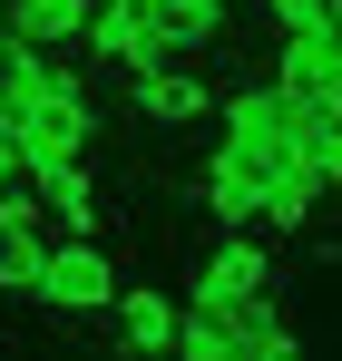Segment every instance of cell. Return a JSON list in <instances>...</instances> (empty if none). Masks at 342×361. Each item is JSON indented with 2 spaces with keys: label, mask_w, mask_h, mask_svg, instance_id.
Wrapping results in <instances>:
<instances>
[{
  "label": "cell",
  "mask_w": 342,
  "mask_h": 361,
  "mask_svg": "<svg viewBox=\"0 0 342 361\" xmlns=\"http://www.w3.org/2000/svg\"><path fill=\"white\" fill-rule=\"evenodd\" d=\"M40 302H49L59 322H98L117 312V264L98 235H59L49 244V274H40Z\"/></svg>",
  "instance_id": "1"
},
{
  "label": "cell",
  "mask_w": 342,
  "mask_h": 361,
  "mask_svg": "<svg viewBox=\"0 0 342 361\" xmlns=\"http://www.w3.org/2000/svg\"><path fill=\"white\" fill-rule=\"evenodd\" d=\"M10 137H20V157H88L98 147V108L78 88V68H59V88H40L30 108H10Z\"/></svg>",
  "instance_id": "2"
},
{
  "label": "cell",
  "mask_w": 342,
  "mask_h": 361,
  "mask_svg": "<svg viewBox=\"0 0 342 361\" xmlns=\"http://www.w3.org/2000/svg\"><path fill=\"white\" fill-rule=\"evenodd\" d=\"M284 157V147H274ZM264 147H244V137H225L216 157H206V185H196V205L225 225V235H244V225H264V166H274Z\"/></svg>",
  "instance_id": "3"
},
{
  "label": "cell",
  "mask_w": 342,
  "mask_h": 361,
  "mask_svg": "<svg viewBox=\"0 0 342 361\" xmlns=\"http://www.w3.org/2000/svg\"><path fill=\"white\" fill-rule=\"evenodd\" d=\"M274 78H284L293 98H323V108H342V0L323 10V30H293V39H284Z\"/></svg>",
  "instance_id": "4"
},
{
  "label": "cell",
  "mask_w": 342,
  "mask_h": 361,
  "mask_svg": "<svg viewBox=\"0 0 342 361\" xmlns=\"http://www.w3.org/2000/svg\"><path fill=\"white\" fill-rule=\"evenodd\" d=\"M264 283H274V254H264V244H244V235H225V244H206V254H196L186 302H216V312H225V302L264 293Z\"/></svg>",
  "instance_id": "5"
},
{
  "label": "cell",
  "mask_w": 342,
  "mask_h": 361,
  "mask_svg": "<svg viewBox=\"0 0 342 361\" xmlns=\"http://www.w3.org/2000/svg\"><path fill=\"white\" fill-rule=\"evenodd\" d=\"M30 185H40L49 225H69V235H98V176H88V157H30Z\"/></svg>",
  "instance_id": "6"
},
{
  "label": "cell",
  "mask_w": 342,
  "mask_h": 361,
  "mask_svg": "<svg viewBox=\"0 0 342 361\" xmlns=\"http://www.w3.org/2000/svg\"><path fill=\"white\" fill-rule=\"evenodd\" d=\"M137 118H157V127H186V118H216V88L196 78V68H176V59H157V68H137Z\"/></svg>",
  "instance_id": "7"
},
{
  "label": "cell",
  "mask_w": 342,
  "mask_h": 361,
  "mask_svg": "<svg viewBox=\"0 0 342 361\" xmlns=\"http://www.w3.org/2000/svg\"><path fill=\"white\" fill-rule=\"evenodd\" d=\"M313 205H323V166H313L303 147H284V157L264 166V225H274V235H303Z\"/></svg>",
  "instance_id": "8"
},
{
  "label": "cell",
  "mask_w": 342,
  "mask_h": 361,
  "mask_svg": "<svg viewBox=\"0 0 342 361\" xmlns=\"http://www.w3.org/2000/svg\"><path fill=\"white\" fill-rule=\"evenodd\" d=\"M225 312H235V361H293V352H303V332L284 322L274 283H264V293H244V302H225Z\"/></svg>",
  "instance_id": "9"
},
{
  "label": "cell",
  "mask_w": 342,
  "mask_h": 361,
  "mask_svg": "<svg viewBox=\"0 0 342 361\" xmlns=\"http://www.w3.org/2000/svg\"><path fill=\"white\" fill-rule=\"evenodd\" d=\"M176 312L186 302L157 293V283H117V342L127 352H176Z\"/></svg>",
  "instance_id": "10"
},
{
  "label": "cell",
  "mask_w": 342,
  "mask_h": 361,
  "mask_svg": "<svg viewBox=\"0 0 342 361\" xmlns=\"http://www.w3.org/2000/svg\"><path fill=\"white\" fill-rule=\"evenodd\" d=\"M0 30L10 39H40V49H69L88 30V0H0Z\"/></svg>",
  "instance_id": "11"
},
{
  "label": "cell",
  "mask_w": 342,
  "mask_h": 361,
  "mask_svg": "<svg viewBox=\"0 0 342 361\" xmlns=\"http://www.w3.org/2000/svg\"><path fill=\"white\" fill-rule=\"evenodd\" d=\"M40 88H59V59L40 39H10V30H0V108H30Z\"/></svg>",
  "instance_id": "12"
},
{
  "label": "cell",
  "mask_w": 342,
  "mask_h": 361,
  "mask_svg": "<svg viewBox=\"0 0 342 361\" xmlns=\"http://www.w3.org/2000/svg\"><path fill=\"white\" fill-rule=\"evenodd\" d=\"M157 10V30H167V49L186 59V49H206V39H225V10L235 0H147Z\"/></svg>",
  "instance_id": "13"
},
{
  "label": "cell",
  "mask_w": 342,
  "mask_h": 361,
  "mask_svg": "<svg viewBox=\"0 0 342 361\" xmlns=\"http://www.w3.org/2000/svg\"><path fill=\"white\" fill-rule=\"evenodd\" d=\"M40 274H49V225H40V235H0V293L40 302Z\"/></svg>",
  "instance_id": "14"
},
{
  "label": "cell",
  "mask_w": 342,
  "mask_h": 361,
  "mask_svg": "<svg viewBox=\"0 0 342 361\" xmlns=\"http://www.w3.org/2000/svg\"><path fill=\"white\" fill-rule=\"evenodd\" d=\"M176 352H186V361H235V312L186 302V312H176Z\"/></svg>",
  "instance_id": "15"
},
{
  "label": "cell",
  "mask_w": 342,
  "mask_h": 361,
  "mask_svg": "<svg viewBox=\"0 0 342 361\" xmlns=\"http://www.w3.org/2000/svg\"><path fill=\"white\" fill-rule=\"evenodd\" d=\"M40 225H49L40 185H30V176H10V185H0V235H40Z\"/></svg>",
  "instance_id": "16"
},
{
  "label": "cell",
  "mask_w": 342,
  "mask_h": 361,
  "mask_svg": "<svg viewBox=\"0 0 342 361\" xmlns=\"http://www.w3.org/2000/svg\"><path fill=\"white\" fill-rule=\"evenodd\" d=\"M264 20H274V39H293V30H323V10L333 0H254Z\"/></svg>",
  "instance_id": "17"
},
{
  "label": "cell",
  "mask_w": 342,
  "mask_h": 361,
  "mask_svg": "<svg viewBox=\"0 0 342 361\" xmlns=\"http://www.w3.org/2000/svg\"><path fill=\"white\" fill-rule=\"evenodd\" d=\"M313 166H323V185H342V127L323 137V147H313Z\"/></svg>",
  "instance_id": "18"
}]
</instances>
